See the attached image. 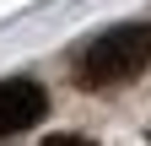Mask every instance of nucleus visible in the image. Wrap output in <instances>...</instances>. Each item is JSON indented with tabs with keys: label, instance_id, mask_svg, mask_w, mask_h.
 Wrapping results in <instances>:
<instances>
[{
	"label": "nucleus",
	"instance_id": "obj_1",
	"mask_svg": "<svg viewBox=\"0 0 151 146\" xmlns=\"http://www.w3.org/2000/svg\"><path fill=\"white\" fill-rule=\"evenodd\" d=\"M151 65V27L146 22H124V27H108L103 38H92L76 76L81 87H119L129 76H140Z\"/></svg>",
	"mask_w": 151,
	"mask_h": 146
},
{
	"label": "nucleus",
	"instance_id": "obj_2",
	"mask_svg": "<svg viewBox=\"0 0 151 146\" xmlns=\"http://www.w3.org/2000/svg\"><path fill=\"white\" fill-rule=\"evenodd\" d=\"M43 108H49V98H43L38 81H0V141L27 130V124H38Z\"/></svg>",
	"mask_w": 151,
	"mask_h": 146
},
{
	"label": "nucleus",
	"instance_id": "obj_3",
	"mask_svg": "<svg viewBox=\"0 0 151 146\" xmlns=\"http://www.w3.org/2000/svg\"><path fill=\"white\" fill-rule=\"evenodd\" d=\"M43 146H92V141H81V135H49Z\"/></svg>",
	"mask_w": 151,
	"mask_h": 146
}]
</instances>
